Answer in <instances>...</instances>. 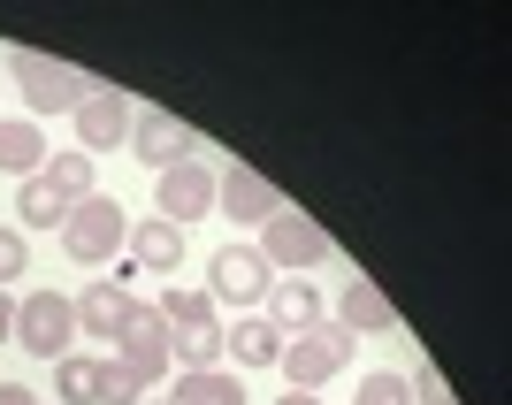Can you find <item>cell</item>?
<instances>
[{
  "instance_id": "obj_12",
  "label": "cell",
  "mask_w": 512,
  "mask_h": 405,
  "mask_svg": "<svg viewBox=\"0 0 512 405\" xmlns=\"http://www.w3.org/2000/svg\"><path fill=\"white\" fill-rule=\"evenodd\" d=\"M130 153L153 161V169H176V161H192V130L176 123L169 107H138V123H130Z\"/></svg>"
},
{
  "instance_id": "obj_6",
  "label": "cell",
  "mask_w": 512,
  "mask_h": 405,
  "mask_svg": "<svg viewBox=\"0 0 512 405\" xmlns=\"http://www.w3.org/2000/svg\"><path fill=\"white\" fill-rule=\"evenodd\" d=\"M169 329H161V314L153 306H138V314L123 321V337H115V375H123L130 390H153L161 375H169Z\"/></svg>"
},
{
  "instance_id": "obj_3",
  "label": "cell",
  "mask_w": 512,
  "mask_h": 405,
  "mask_svg": "<svg viewBox=\"0 0 512 405\" xmlns=\"http://www.w3.org/2000/svg\"><path fill=\"white\" fill-rule=\"evenodd\" d=\"M62 245H69V260H77V268H100V260H115V253L130 245V214L115 207L107 192H92V199H77V207H69Z\"/></svg>"
},
{
  "instance_id": "obj_2",
  "label": "cell",
  "mask_w": 512,
  "mask_h": 405,
  "mask_svg": "<svg viewBox=\"0 0 512 405\" xmlns=\"http://www.w3.org/2000/svg\"><path fill=\"white\" fill-rule=\"evenodd\" d=\"M352 344H360L352 329L321 321V329H306V337L283 344V360H276V367H283V383H291V390H306V398H314L321 383H337L344 367H352Z\"/></svg>"
},
{
  "instance_id": "obj_29",
  "label": "cell",
  "mask_w": 512,
  "mask_h": 405,
  "mask_svg": "<svg viewBox=\"0 0 512 405\" xmlns=\"http://www.w3.org/2000/svg\"><path fill=\"white\" fill-rule=\"evenodd\" d=\"M161 405H169V398H161Z\"/></svg>"
},
{
  "instance_id": "obj_9",
  "label": "cell",
  "mask_w": 512,
  "mask_h": 405,
  "mask_svg": "<svg viewBox=\"0 0 512 405\" xmlns=\"http://www.w3.org/2000/svg\"><path fill=\"white\" fill-rule=\"evenodd\" d=\"M54 398H62V405H138V390L115 375V360L69 352V360H54Z\"/></svg>"
},
{
  "instance_id": "obj_28",
  "label": "cell",
  "mask_w": 512,
  "mask_h": 405,
  "mask_svg": "<svg viewBox=\"0 0 512 405\" xmlns=\"http://www.w3.org/2000/svg\"><path fill=\"white\" fill-rule=\"evenodd\" d=\"M276 405H321V398H306V390H283V398Z\"/></svg>"
},
{
  "instance_id": "obj_18",
  "label": "cell",
  "mask_w": 512,
  "mask_h": 405,
  "mask_svg": "<svg viewBox=\"0 0 512 405\" xmlns=\"http://www.w3.org/2000/svg\"><path fill=\"white\" fill-rule=\"evenodd\" d=\"M62 222H69V199L46 184V169L23 176V192H16V230H62Z\"/></svg>"
},
{
  "instance_id": "obj_19",
  "label": "cell",
  "mask_w": 512,
  "mask_h": 405,
  "mask_svg": "<svg viewBox=\"0 0 512 405\" xmlns=\"http://www.w3.org/2000/svg\"><path fill=\"white\" fill-rule=\"evenodd\" d=\"M39 169H46L39 123H8V115H0V176H39Z\"/></svg>"
},
{
  "instance_id": "obj_7",
  "label": "cell",
  "mask_w": 512,
  "mask_h": 405,
  "mask_svg": "<svg viewBox=\"0 0 512 405\" xmlns=\"http://www.w3.org/2000/svg\"><path fill=\"white\" fill-rule=\"evenodd\" d=\"M16 344L23 352H39V360H69V344H77V306L62 291H31L16 306Z\"/></svg>"
},
{
  "instance_id": "obj_10",
  "label": "cell",
  "mask_w": 512,
  "mask_h": 405,
  "mask_svg": "<svg viewBox=\"0 0 512 405\" xmlns=\"http://www.w3.org/2000/svg\"><path fill=\"white\" fill-rule=\"evenodd\" d=\"M153 207H161V222H176V230H192L199 214H214V169L207 161H176V169H161V192H153Z\"/></svg>"
},
{
  "instance_id": "obj_16",
  "label": "cell",
  "mask_w": 512,
  "mask_h": 405,
  "mask_svg": "<svg viewBox=\"0 0 512 405\" xmlns=\"http://www.w3.org/2000/svg\"><path fill=\"white\" fill-rule=\"evenodd\" d=\"M222 352H237V367H276L283 360V329L268 314H237V329H222Z\"/></svg>"
},
{
  "instance_id": "obj_15",
  "label": "cell",
  "mask_w": 512,
  "mask_h": 405,
  "mask_svg": "<svg viewBox=\"0 0 512 405\" xmlns=\"http://www.w3.org/2000/svg\"><path fill=\"white\" fill-rule=\"evenodd\" d=\"M69 306H77V337H107V344L123 337V321L138 314V299H130L123 283H92L85 299H69Z\"/></svg>"
},
{
  "instance_id": "obj_5",
  "label": "cell",
  "mask_w": 512,
  "mask_h": 405,
  "mask_svg": "<svg viewBox=\"0 0 512 405\" xmlns=\"http://www.w3.org/2000/svg\"><path fill=\"white\" fill-rule=\"evenodd\" d=\"M268 291H276V268L260 260V245H222V253L207 260V299L214 306H268Z\"/></svg>"
},
{
  "instance_id": "obj_8",
  "label": "cell",
  "mask_w": 512,
  "mask_h": 405,
  "mask_svg": "<svg viewBox=\"0 0 512 405\" xmlns=\"http://www.w3.org/2000/svg\"><path fill=\"white\" fill-rule=\"evenodd\" d=\"M130 123H138V107L123 100L115 85H92L85 100H77V153H115V146H130Z\"/></svg>"
},
{
  "instance_id": "obj_4",
  "label": "cell",
  "mask_w": 512,
  "mask_h": 405,
  "mask_svg": "<svg viewBox=\"0 0 512 405\" xmlns=\"http://www.w3.org/2000/svg\"><path fill=\"white\" fill-rule=\"evenodd\" d=\"M260 260H268V268L306 276V268H321V260H329V230H321L306 207H276L268 222H260Z\"/></svg>"
},
{
  "instance_id": "obj_13",
  "label": "cell",
  "mask_w": 512,
  "mask_h": 405,
  "mask_svg": "<svg viewBox=\"0 0 512 405\" xmlns=\"http://www.w3.org/2000/svg\"><path fill=\"white\" fill-rule=\"evenodd\" d=\"M268 321H276L283 344H291V337H306V329H321L329 306H321V291L306 276H276V291H268Z\"/></svg>"
},
{
  "instance_id": "obj_1",
  "label": "cell",
  "mask_w": 512,
  "mask_h": 405,
  "mask_svg": "<svg viewBox=\"0 0 512 405\" xmlns=\"http://www.w3.org/2000/svg\"><path fill=\"white\" fill-rule=\"evenodd\" d=\"M8 85L23 92V107L31 115H77V100H85L100 77H85V69H69V62H54V54H31V46H8Z\"/></svg>"
},
{
  "instance_id": "obj_21",
  "label": "cell",
  "mask_w": 512,
  "mask_h": 405,
  "mask_svg": "<svg viewBox=\"0 0 512 405\" xmlns=\"http://www.w3.org/2000/svg\"><path fill=\"white\" fill-rule=\"evenodd\" d=\"M153 314H161V329H169V337H184V329H214V299L207 291H161V306H153Z\"/></svg>"
},
{
  "instance_id": "obj_14",
  "label": "cell",
  "mask_w": 512,
  "mask_h": 405,
  "mask_svg": "<svg viewBox=\"0 0 512 405\" xmlns=\"http://www.w3.org/2000/svg\"><path fill=\"white\" fill-rule=\"evenodd\" d=\"M337 329H352V337H390V329H398V306L383 299V283L352 276L344 299H337Z\"/></svg>"
},
{
  "instance_id": "obj_24",
  "label": "cell",
  "mask_w": 512,
  "mask_h": 405,
  "mask_svg": "<svg viewBox=\"0 0 512 405\" xmlns=\"http://www.w3.org/2000/svg\"><path fill=\"white\" fill-rule=\"evenodd\" d=\"M23 268H31V253H23V230H0V291H8Z\"/></svg>"
},
{
  "instance_id": "obj_11",
  "label": "cell",
  "mask_w": 512,
  "mask_h": 405,
  "mask_svg": "<svg viewBox=\"0 0 512 405\" xmlns=\"http://www.w3.org/2000/svg\"><path fill=\"white\" fill-rule=\"evenodd\" d=\"M276 207H291V199H283L260 169H245V161H230V169L214 176V214H230V222H268Z\"/></svg>"
},
{
  "instance_id": "obj_26",
  "label": "cell",
  "mask_w": 512,
  "mask_h": 405,
  "mask_svg": "<svg viewBox=\"0 0 512 405\" xmlns=\"http://www.w3.org/2000/svg\"><path fill=\"white\" fill-rule=\"evenodd\" d=\"M0 405H46L39 390H23V383H0Z\"/></svg>"
},
{
  "instance_id": "obj_20",
  "label": "cell",
  "mask_w": 512,
  "mask_h": 405,
  "mask_svg": "<svg viewBox=\"0 0 512 405\" xmlns=\"http://www.w3.org/2000/svg\"><path fill=\"white\" fill-rule=\"evenodd\" d=\"M169 405H245V383L222 375V367H199V375H176Z\"/></svg>"
},
{
  "instance_id": "obj_22",
  "label": "cell",
  "mask_w": 512,
  "mask_h": 405,
  "mask_svg": "<svg viewBox=\"0 0 512 405\" xmlns=\"http://www.w3.org/2000/svg\"><path fill=\"white\" fill-rule=\"evenodd\" d=\"M46 184H54V192L69 199V207H77V199H92V153H46Z\"/></svg>"
},
{
  "instance_id": "obj_27",
  "label": "cell",
  "mask_w": 512,
  "mask_h": 405,
  "mask_svg": "<svg viewBox=\"0 0 512 405\" xmlns=\"http://www.w3.org/2000/svg\"><path fill=\"white\" fill-rule=\"evenodd\" d=\"M16 337V299H8V291H0V344Z\"/></svg>"
},
{
  "instance_id": "obj_25",
  "label": "cell",
  "mask_w": 512,
  "mask_h": 405,
  "mask_svg": "<svg viewBox=\"0 0 512 405\" xmlns=\"http://www.w3.org/2000/svg\"><path fill=\"white\" fill-rule=\"evenodd\" d=\"M413 405H459V398H451V390H444V375H428V367H421V375H413Z\"/></svg>"
},
{
  "instance_id": "obj_23",
  "label": "cell",
  "mask_w": 512,
  "mask_h": 405,
  "mask_svg": "<svg viewBox=\"0 0 512 405\" xmlns=\"http://www.w3.org/2000/svg\"><path fill=\"white\" fill-rule=\"evenodd\" d=\"M352 405H413V390H406V375H360V390H352Z\"/></svg>"
},
{
  "instance_id": "obj_17",
  "label": "cell",
  "mask_w": 512,
  "mask_h": 405,
  "mask_svg": "<svg viewBox=\"0 0 512 405\" xmlns=\"http://www.w3.org/2000/svg\"><path fill=\"white\" fill-rule=\"evenodd\" d=\"M130 260H138V268H153V276H176V268H184V230H176V222H161V214H153V222H138V230H130Z\"/></svg>"
}]
</instances>
